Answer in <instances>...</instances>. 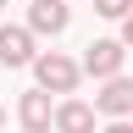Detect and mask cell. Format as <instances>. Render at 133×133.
Returning <instances> with one entry per match:
<instances>
[{"mask_svg": "<svg viewBox=\"0 0 133 133\" xmlns=\"http://www.w3.org/2000/svg\"><path fill=\"white\" fill-rule=\"evenodd\" d=\"M94 111L100 116H111V122H133V78H111V83H100V94H94Z\"/></svg>", "mask_w": 133, "mask_h": 133, "instance_id": "obj_5", "label": "cell"}, {"mask_svg": "<svg viewBox=\"0 0 133 133\" xmlns=\"http://www.w3.org/2000/svg\"><path fill=\"white\" fill-rule=\"evenodd\" d=\"M17 122H22V133H50V128H56L50 94H44V89H28L22 100H17Z\"/></svg>", "mask_w": 133, "mask_h": 133, "instance_id": "obj_6", "label": "cell"}, {"mask_svg": "<svg viewBox=\"0 0 133 133\" xmlns=\"http://www.w3.org/2000/svg\"><path fill=\"white\" fill-rule=\"evenodd\" d=\"M66 22H72L66 0H33L28 6V33L33 39H56V33H66Z\"/></svg>", "mask_w": 133, "mask_h": 133, "instance_id": "obj_4", "label": "cell"}, {"mask_svg": "<svg viewBox=\"0 0 133 133\" xmlns=\"http://www.w3.org/2000/svg\"><path fill=\"white\" fill-rule=\"evenodd\" d=\"M0 133H6V105H0Z\"/></svg>", "mask_w": 133, "mask_h": 133, "instance_id": "obj_11", "label": "cell"}, {"mask_svg": "<svg viewBox=\"0 0 133 133\" xmlns=\"http://www.w3.org/2000/svg\"><path fill=\"white\" fill-rule=\"evenodd\" d=\"M44 50L33 44V33H28V22H0V66L6 72H17V66H33Z\"/></svg>", "mask_w": 133, "mask_h": 133, "instance_id": "obj_3", "label": "cell"}, {"mask_svg": "<svg viewBox=\"0 0 133 133\" xmlns=\"http://www.w3.org/2000/svg\"><path fill=\"white\" fill-rule=\"evenodd\" d=\"M0 6H6V0H0Z\"/></svg>", "mask_w": 133, "mask_h": 133, "instance_id": "obj_12", "label": "cell"}, {"mask_svg": "<svg viewBox=\"0 0 133 133\" xmlns=\"http://www.w3.org/2000/svg\"><path fill=\"white\" fill-rule=\"evenodd\" d=\"M122 44L133 50V17H128V22H122Z\"/></svg>", "mask_w": 133, "mask_h": 133, "instance_id": "obj_10", "label": "cell"}, {"mask_svg": "<svg viewBox=\"0 0 133 133\" xmlns=\"http://www.w3.org/2000/svg\"><path fill=\"white\" fill-rule=\"evenodd\" d=\"M122 66H128V44L122 39H94L89 50H83V78H94V83L122 78Z\"/></svg>", "mask_w": 133, "mask_h": 133, "instance_id": "obj_2", "label": "cell"}, {"mask_svg": "<svg viewBox=\"0 0 133 133\" xmlns=\"http://www.w3.org/2000/svg\"><path fill=\"white\" fill-rule=\"evenodd\" d=\"M94 116L89 100H56V133H94Z\"/></svg>", "mask_w": 133, "mask_h": 133, "instance_id": "obj_7", "label": "cell"}, {"mask_svg": "<svg viewBox=\"0 0 133 133\" xmlns=\"http://www.w3.org/2000/svg\"><path fill=\"white\" fill-rule=\"evenodd\" d=\"M100 133H133V122H105Z\"/></svg>", "mask_w": 133, "mask_h": 133, "instance_id": "obj_9", "label": "cell"}, {"mask_svg": "<svg viewBox=\"0 0 133 133\" xmlns=\"http://www.w3.org/2000/svg\"><path fill=\"white\" fill-rule=\"evenodd\" d=\"M94 11L105 17V22H128V17H133V0H94Z\"/></svg>", "mask_w": 133, "mask_h": 133, "instance_id": "obj_8", "label": "cell"}, {"mask_svg": "<svg viewBox=\"0 0 133 133\" xmlns=\"http://www.w3.org/2000/svg\"><path fill=\"white\" fill-rule=\"evenodd\" d=\"M33 78H39L44 94H66V100H72V89L83 83V61L61 56V50H44V56L33 61Z\"/></svg>", "mask_w": 133, "mask_h": 133, "instance_id": "obj_1", "label": "cell"}]
</instances>
